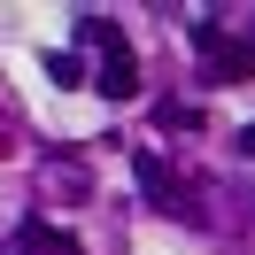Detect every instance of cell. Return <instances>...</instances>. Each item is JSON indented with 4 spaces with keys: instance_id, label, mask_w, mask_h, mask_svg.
<instances>
[{
    "instance_id": "obj_2",
    "label": "cell",
    "mask_w": 255,
    "mask_h": 255,
    "mask_svg": "<svg viewBox=\"0 0 255 255\" xmlns=\"http://www.w3.org/2000/svg\"><path fill=\"white\" fill-rule=\"evenodd\" d=\"M93 93H109V101H131V93H139V62H131V47H109V54H101Z\"/></svg>"
},
{
    "instance_id": "obj_4",
    "label": "cell",
    "mask_w": 255,
    "mask_h": 255,
    "mask_svg": "<svg viewBox=\"0 0 255 255\" xmlns=\"http://www.w3.org/2000/svg\"><path fill=\"white\" fill-rule=\"evenodd\" d=\"M23 248L31 255H85L78 232H62V224H47V217H23Z\"/></svg>"
},
{
    "instance_id": "obj_1",
    "label": "cell",
    "mask_w": 255,
    "mask_h": 255,
    "mask_svg": "<svg viewBox=\"0 0 255 255\" xmlns=\"http://www.w3.org/2000/svg\"><path fill=\"white\" fill-rule=\"evenodd\" d=\"M131 170H139V186H147V201H155V209H170V217H186V186H178V178L162 170V155H139Z\"/></svg>"
},
{
    "instance_id": "obj_6",
    "label": "cell",
    "mask_w": 255,
    "mask_h": 255,
    "mask_svg": "<svg viewBox=\"0 0 255 255\" xmlns=\"http://www.w3.org/2000/svg\"><path fill=\"white\" fill-rule=\"evenodd\" d=\"M47 78L54 85H85V62H78V54H47Z\"/></svg>"
},
{
    "instance_id": "obj_3",
    "label": "cell",
    "mask_w": 255,
    "mask_h": 255,
    "mask_svg": "<svg viewBox=\"0 0 255 255\" xmlns=\"http://www.w3.org/2000/svg\"><path fill=\"white\" fill-rule=\"evenodd\" d=\"M209 62H217V78H224V85L255 78V39H217V47H209Z\"/></svg>"
},
{
    "instance_id": "obj_8",
    "label": "cell",
    "mask_w": 255,
    "mask_h": 255,
    "mask_svg": "<svg viewBox=\"0 0 255 255\" xmlns=\"http://www.w3.org/2000/svg\"><path fill=\"white\" fill-rule=\"evenodd\" d=\"M240 147H248V155H255V124H248V131H240Z\"/></svg>"
},
{
    "instance_id": "obj_5",
    "label": "cell",
    "mask_w": 255,
    "mask_h": 255,
    "mask_svg": "<svg viewBox=\"0 0 255 255\" xmlns=\"http://www.w3.org/2000/svg\"><path fill=\"white\" fill-rule=\"evenodd\" d=\"M78 39H85V47H101V54H109V47H124V31H116L109 16H85V23H78Z\"/></svg>"
},
{
    "instance_id": "obj_7",
    "label": "cell",
    "mask_w": 255,
    "mask_h": 255,
    "mask_svg": "<svg viewBox=\"0 0 255 255\" xmlns=\"http://www.w3.org/2000/svg\"><path fill=\"white\" fill-rule=\"evenodd\" d=\"M155 116H162V124H170V131H178V124H186V131H193V124H201V116H193V109H186V101H162V109H155Z\"/></svg>"
}]
</instances>
